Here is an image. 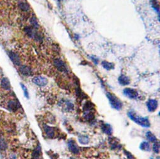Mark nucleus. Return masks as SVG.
I'll use <instances>...</instances> for the list:
<instances>
[{"label":"nucleus","mask_w":160,"mask_h":159,"mask_svg":"<svg viewBox=\"0 0 160 159\" xmlns=\"http://www.w3.org/2000/svg\"><path fill=\"white\" fill-rule=\"evenodd\" d=\"M128 116L129 119L133 121L134 123L137 124L139 126H141L145 128H149L151 124L147 117H143L138 116L137 114L133 110H130L128 112Z\"/></svg>","instance_id":"1"},{"label":"nucleus","mask_w":160,"mask_h":159,"mask_svg":"<svg viewBox=\"0 0 160 159\" xmlns=\"http://www.w3.org/2000/svg\"><path fill=\"white\" fill-rule=\"evenodd\" d=\"M106 96L108 97L109 101L111 107L117 110H120L122 108V102L118 99V98L114 95L113 93L110 92H107Z\"/></svg>","instance_id":"2"},{"label":"nucleus","mask_w":160,"mask_h":159,"mask_svg":"<svg viewBox=\"0 0 160 159\" xmlns=\"http://www.w3.org/2000/svg\"><path fill=\"white\" fill-rule=\"evenodd\" d=\"M53 63L59 71L61 72H67V65L63 60L59 58H56L53 60Z\"/></svg>","instance_id":"3"},{"label":"nucleus","mask_w":160,"mask_h":159,"mask_svg":"<svg viewBox=\"0 0 160 159\" xmlns=\"http://www.w3.org/2000/svg\"><path fill=\"white\" fill-rule=\"evenodd\" d=\"M124 95L130 99H136L138 97V93L136 90L131 88H126L123 90Z\"/></svg>","instance_id":"4"},{"label":"nucleus","mask_w":160,"mask_h":159,"mask_svg":"<svg viewBox=\"0 0 160 159\" xmlns=\"http://www.w3.org/2000/svg\"><path fill=\"white\" fill-rule=\"evenodd\" d=\"M32 81L35 85L39 87H45L48 84V81L47 78L42 76H35V78H33Z\"/></svg>","instance_id":"5"},{"label":"nucleus","mask_w":160,"mask_h":159,"mask_svg":"<svg viewBox=\"0 0 160 159\" xmlns=\"http://www.w3.org/2000/svg\"><path fill=\"white\" fill-rule=\"evenodd\" d=\"M20 107H21V105L19 101L16 100H11L8 103V109L10 111L16 112Z\"/></svg>","instance_id":"6"},{"label":"nucleus","mask_w":160,"mask_h":159,"mask_svg":"<svg viewBox=\"0 0 160 159\" xmlns=\"http://www.w3.org/2000/svg\"><path fill=\"white\" fill-rule=\"evenodd\" d=\"M146 106L150 112H154L158 108V101L155 99H150L147 101Z\"/></svg>","instance_id":"7"},{"label":"nucleus","mask_w":160,"mask_h":159,"mask_svg":"<svg viewBox=\"0 0 160 159\" xmlns=\"http://www.w3.org/2000/svg\"><path fill=\"white\" fill-rule=\"evenodd\" d=\"M68 147L70 151L74 154L79 153V149L75 140L71 139L68 142Z\"/></svg>","instance_id":"8"},{"label":"nucleus","mask_w":160,"mask_h":159,"mask_svg":"<svg viewBox=\"0 0 160 159\" xmlns=\"http://www.w3.org/2000/svg\"><path fill=\"white\" fill-rule=\"evenodd\" d=\"M8 56H9L11 62L16 66H20L21 65V59H20L19 55L15 53V52L9 51L8 52Z\"/></svg>","instance_id":"9"},{"label":"nucleus","mask_w":160,"mask_h":159,"mask_svg":"<svg viewBox=\"0 0 160 159\" xmlns=\"http://www.w3.org/2000/svg\"><path fill=\"white\" fill-rule=\"evenodd\" d=\"M43 130L45 131V133L47 136L48 138H54L55 135V132L54 128L50 127V126L47 125H43Z\"/></svg>","instance_id":"10"},{"label":"nucleus","mask_w":160,"mask_h":159,"mask_svg":"<svg viewBox=\"0 0 160 159\" xmlns=\"http://www.w3.org/2000/svg\"><path fill=\"white\" fill-rule=\"evenodd\" d=\"M20 72L24 76H29L32 75L31 68L27 65H22L20 68Z\"/></svg>","instance_id":"11"},{"label":"nucleus","mask_w":160,"mask_h":159,"mask_svg":"<svg viewBox=\"0 0 160 159\" xmlns=\"http://www.w3.org/2000/svg\"><path fill=\"white\" fill-rule=\"evenodd\" d=\"M102 131L108 135H111L112 134V127L109 124H103L101 125Z\"/></svg>","instance_id":"12"},{"label":"nucleus","mask_w":160,"mask_h":159,"mask_svg":"<svg viewBox=\"0 0 160 159\" xmlns=\"http://www.w3.org/2000/svg\"><path fill=\"white\" fill-rule=\"evenodd\" d=\"M118 81L121 85L122 86H126V85H128L130 84L131 81L128 76H127L124 75H121L118 78Z\"/></svg>","instance_id":"13"},{"label":"nucleus","mask_w":160,"mask_h":159,"mask_svg":"<svg viewBox=\"0 0 160 159\" xmlns=\"http://www.w3.org/2000/svg\"><path fill=\"white\" fill-rule=\"evenodd\" d=\"M1 87L6 90H10L11 89V84L9 80L7 78H3L1 81Z\"/></svg>","instance_id":"14"},{"label":"nucleus","mask_w":160,"mask_h":159,"mask_svg":"<svg viewBox=\"0 0 160 159\" xmlns=\"http://www.w3.org/2000/svg\"><path fill=\"white\" fill-rule=\"evenodd\" d=\"M20 9L23 11L27 12L30 10V6L26 1H21L19 3Z\"/></svg>","instance_id":"15"},{"label":"nucleus","mask_w":160,"mask_h":159,"mask_svg":"<svg viewBox=\"0 0 160 159\" xmlns=\"http://www.w3.org/2000/svg\"><path fill=\"white\" fill-rule=\"evenodd\" d=\"M40 153H41V147L40 145H38L34 151L32 152L31 154V158L32 159H38L40 156Z\"/></svg>","instance_id":"16"},{"label":"nucleus","mask_w":160,"mask_h":159,"mask_svg":"<svg viewBox=\"0 0 160 159\" xmlns=\"http://www.w3.org/2000/svg\"><path fill=\"white\" fill-rule=\"evenodd\" d=\"M139 149H140L143 151L150 152V145L148 142L146 141H143L142 143L139 145Z\"/></svg>","instance_id":"17"},{"label":"nucleus","mask_w":160,"mask_h":159,"mask_svg":"<svg viewBox=\"0 0 160 159\" xmlns=\"http://www.w3.org/2000/svg\"><path fill=\"white\" fill-rule=\"evenodd\" d=\"M102 66L107 70H111L114 68V64L107 62V61H103L102 62Z\"/></svg>","instance_id":"18"},{"label":"nucleus","mask_w":160,"mask_h":159,"mask_svg":"<svg viewBox=\"0 0 160 159\" xmlns=\"http://www.w3.org/2000/svg\"><path fill=\"white\" fill-rule=\"evenodd\" d=\"M78 140H79L80 144H83V145L88 144L89 142V138L87 135H79L78 137Z\"/></svg>","instance_id":"19"},{"label":"nucleus","mask_w":160,"mask_h":159,"mask_svg":"<svg viewBox=\"0 0 160 159\" xmlns=\"http://www.w3.org/2000/svg\"><path fill=\"white\" fill-rule=\"evenodd\" d=\"M146 137L147 138V139L151 142H153V143H154V142H157V138L156 137V136L154 135L153 133H151V132L148 131L146 133Z\"/></svg>","instance_id":"20"},{"label":"nucleus","mask_w":160,"mask_h":159,"mask_svg":"<svg viewBox=\"0 0 160 159\" xmlns=\"http://www.w3.org/2000/svg\"><path fill=\"white\" fill-rule=\"evenodd\" d=\"M30 23L31 24V26L35 28V29H38L39 28V24L36 20V18L35 16H33L30 19Z\"/></svg>","instance_id":"21"},{"label":"nucleus","mask_w":160,"mask_h":159,"mask_svg":"<svg viewBox=\"0 0 160 159\" xmlns=\"http://www.w3.org/2000/svg\"><path fill=\"white\" fill-rule=\"evenodd\" d=\"M8 145L6 141L3 139V138H0V150L1 151H5L7 149Z\"/></svg>","instance_id":"22"},{"label":"nucleus","mask_w":160,"mask_h":159,"mask_svg":"<svg viewBox=\"0 0 160 159\" xmlns=\"http://www.w3.org/2000/svg\"><path fill=\"white\" fill-rule=\"evenodd\" d=\"M151 6L154 8V9L158 11L159 13V3L158 0H151Z\"/></svg>","instance_id":"23"},{"label":"nucleus","mask_w":160,"mask_h":159,"mask_svg":"<svg viewBox=\"0 0 160 159\" xmlns=\"http://www.w3.org/2000/svg\"><path fill=\"white\" fill-rule=\"evenodd\" d=\"M153 150L154 153H159V142H156L153 146Z\"/></svg>","instance_id":"24"},{"label":"nucleus","mask_w":160,"mask_h":159,"mask_svg":"<svg viewBox=\"0 0 160 159\" xmlns=\"http://www.w3.org/2000/svg\"><path fill=\"white\" fill-rule=\"evenodd\" d=\"M20 85H21V87L23 91L24 97H25L27 99H29V93H28V90H27V88L26 87V86H24V84H23V83H20Z\"/></svg>","instance_id":"25"},{"label":"nucleus","mask_w":160,"mask_h":159,"mask_svg":"<svg viewBox=\"0 0 160 159\" xmlns=\"http://www.w3.org/2000/svg\"><path fill=\"white\" fill-rule=\"evenodd\" d=\"M123 152H124V153L125 154V156L128 159H135V157L133 156V155L131 152L127 151V150H123Z\"/></svg>","instance_id":"26"},{"label":"nucleus","mask_w":160,"mask_h":159,"mask_svg":"<svg viewBox=\"0 0 160 159\" xmlns=\"http://www.w3.org/2000/svg\"><path fill=\"white\" fill-rule=\"evenodd\" d=\"M10 159H16V157L15 156L13 155V156H11V157H10Z\"/></svg>","instance_id":"27"},{"label":"nucleus","mask_w":160,"mask_h":159,"mask_svg":"<svg viewBox=\"0 0 160 159\" xmlns=\"http://www.w3.org/2000/svg\"><path fill=\"white\" fill-rule=\"evenodd\" d=\"M157 159H159V157H158V158H157Z\"/></svg>","instance_id":"28"}]
</instances>
